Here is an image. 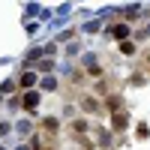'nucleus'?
Instances as JSON below:
<instances>
[{
    "instance_id": "f257e3e1",
    "label": "nucleus",
    "mask_w": 150,
    "mask_h": 150,
    "mask_svg": "<svg viewBox=\"0 0 150 150\" xmlns=\"http://www.w3.org/2000/svg\"><path fill=\"white\" fill-rule=\"evenodd\" d=\"M111 33H114L117 39H126V36H129V27H126V24H117V27L111 30Z\"/></svg>"
},
{
    "instance_id": "f03ea898",
    "label": "nucleus",
    "mask_w": 150,
    "mask_h": 150,
    "mask_svg": "<svg viewBox=\"0 0 150 150\" xmlns=\"http://www.w3.org/2000/svg\"><path fill=\"white\" fill-rule=\"evenodd\" d=\"M36 102H39V93H27L24 96V108H36Z\"/></svg>"
},
{
    "instance_id": "7ed1b4c3",
    "label": "nucleus",
    "mask_w": 150,
    "mask_h": 150,
    "mask_svg": "<svg viewBox=\"0 0 150 150\" xmlns=\"http://www.w3.org/2000/svg\"><path fill=\"white\" fill-rule=\"evenodd\" d=\"M123 126H126V117H123V114H114V129H123Z\"/></svg>"
},
{
    "instance_id": "20e7f679",
    "label": "nucleus",
    "mask_w": 150,
    "mask_h": 150,
    "mask_svg": "<svg viewBox=\"0 0 150 150\" xmlns=\"http://www.w3.org/2000/svg\"><path fill=\"white\" fill-rule=\"evenodd\" d=\"M21 84H24V87H33V84H36V75H24Z\"/></svg>"
}]
</instances>
